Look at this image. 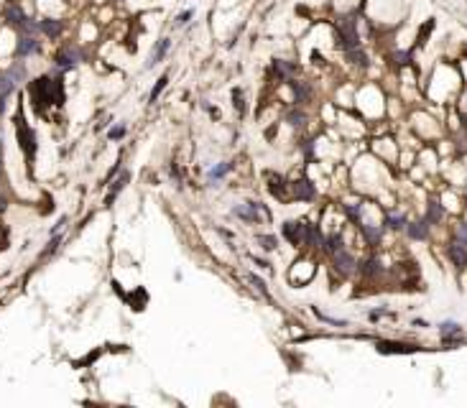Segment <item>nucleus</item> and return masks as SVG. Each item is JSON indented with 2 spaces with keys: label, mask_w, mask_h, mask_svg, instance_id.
<instances>
[{
  "label": "nucleus",
  "mask_w": 467,
  "mask_h": 408,
  "mask_svg": "<svg viewBox=\"0 0 467 408\" xmlns=\"http://www.w3.org/2000/svg\"><path fill=\"white\" fill-rule=\"evenodd\" d=\"M28 95H31V102L36 105V110H41L46 105H62L64 84L59 77H39L28 84Z\"/></svg>",
  "instance_id": "nucleus-1"
},
{
  "label": "nucleus",
  "mask_w": 467,
  "mask_h": 408,
  "mask_svg": "<svg viewBox=\"0 0 467 408\" xmlns=\"http://www.w3.org/2000/svg\"><path fill=\"white\" fill-rule=\"evenodd\" d=\"M334 46L342 51H350L355 46H360V36H357V21L355 15L339 18L334 23Z\"/></svg>",
  "instance_id": "nucleus-2"
},
{
  "label": "nucleus",
  "mask_w": 467,
  "mask_h": 408,
  "mask_svg": "<svg viewBox=\"0 0 467 408\" xmlns=\"http://www.w3.org/2000/svg\"><path fill=\"white\" fill-rule=\"evenodd\" d=\"M283 235L291 245H309V225L307 222H296V219L283 222Z\"/></svg>",
  "instance_id": "nucleus-3"
},
{
  "label": "nucleus",
  "mask_w": 467,
  "mask_h": 408,
  "mask_svg": "<svg viewBox=\"0 0 467 408\" xmlns=\"http://www.w3.org/2000/svg\"><path fill=\"white\" fill-rule=\"evenodd\" d=\"M15 128H18V143H21V148H23V153L31 158L33 153H36V133L26 125V120H23V113H18L15 115Z\"/></svg>",
  "instance_id": "nucleus-4"
},
{
  "label": "nucleus",
  "mask_w": 467,
  "mask_h": 408,
  "mask_svg": "<svg viewBox=\"0 0 467 408\" xmlns=\"http://www.w3.org/2000/svg\"><path fill=\"white\" fill-rule=\"evenodd\" d=\"M82 59H84V57H82V51H79L77 46H64V49H59V51H57V57H54V64L62 69V71H67V69L77 67Z\"/></svg>",
  "instance_id": "nucleus-5"
},
{
  "label": "nucleus",
  "mask_w": 467,
  "mask_h": 408,
  "mask_svg": "<svg viewBox=\"0 0 467 408\" xmlns=\"http://www.w3.org/2000/svg\"><path fill=\"white\" fill-rule=\"evenodd\" d=\"M375 349H378L381 355H411V352H416L419 347H416V344H406V342L378 340L375 342Z\"/></svg>",
  "instance_id": "nucleus-6"
},
{
  "label": "nucleus",
  "mask_w": 467,
  "mask_h": 408,
  "mask_svg": "<svg viewBox=\"0 0 467 408\" xmlns=\"http://www.w3.org/2000/svg\"><path fill=\"white\" fill-rule=\"evenodd\" d=\"M291 197L301 199V202H312V199H317V189H314V184L309 179H299V181L291 184Z\"/></svg>",
  "instance_id": "nucleus-7"
},
{
  "label": "nucleus",
  "mask_w": 467,
  "mask_h": 408,
  "mask_svg": "<svg viewBox=\"0 0 467 408\" xmlns=\"http://www.w3.org/2000/svg\"><path fill=\"white\" fill-rule=\"evenodd\" d=\"M447 253H450V261L462 271V268H467V243H462L460 237H455L450 245H447Z\"/></svg>",
  "instance_id": "nucleus-8"
},
{
  "label": "nucleus",
  "mask_w": 467,
  "mask_h": 408,
  "mask_svg": "<svg viewBox=\"0 0 467 408\" xmlns=\"http://www.w3.org/2000/svg\"><path fill=\"white\" fill-rule=\"evenodd\" d=\"M235 214L243 217L245 222H258V219H268V212L256 202H248L245 207H235Z\"/></svg>",
  "instance_id": "nucleus-9"
},
{
  "label": "nucleus",
  "mask_w": 467,
  "mask_h": 408,
  "mask_svg": "<svg viewBox=\"0 0 467 408\" xmlns=\"http://www.w3.org/2000/svg\"><path fill=\"white\" fill-rule=\"evenodd\" d=\"M41 51V41H36V36H21L18 39V46H15V54L21 57V59H26V57H31V54H39Z\"/></svg>",
  "instance_id": "nucleus-10"
},
{
  "label": "nucleus",
  "mask_w": 467,
  "mask_h": 408,
  "mask_svg": "<svg viewBox=\"0 0 467 408\" xmlns=\"http://www.w3.org/2000/svg\"><path fill=\"white\" fill-rule=\"evenodd\" d=\"M334 255V268L342 273V275H350V273L355 271V258H352V253H347L345 248L342 250H337L332 253Z\"/></svg>",
  "instance_id": "nucleus-11"
},
{
  "label": "nucleus",
  "mask_w": 467,
  "mask_h": 408,
  "mask_svg": "<svg viewBox=\"0 0 467 408\" xmlns=\"http://www.w3.org/2000/svg\"><path fill=\"white\" fill-rule=\"evenodd\" d=\"M429 222H426V217L424 219H416V222H406V232H408V237L411 240H426L429 237Z\"/></svg>",
  "instance_id": "nucleus-12"
},
{
  "label": "nucleus",
  "mask_w": 467,
  "mask_h": 408,
  "mask_svg": "<svg viewBox=\"0 0 467 408\" xmlns=\"http://www.w3.org/2000/svg\"><path fill=\"white\" fill-rule=\"evenodd\" d=\"M439 335H442L444 344H455L460 340V335H462V327L457 322H442L439 324Z\"/></svg>",
  "instance_id": "nucleus-13"
},
{
  "label": "nucleus",
  "mask_w": 467,
  "mask_h": 408,
  "mask_svg": "<svg viewBox=\"0 0 467 408\" xmlns=\"http://www.w3.org/2000/svg\"><path fill=\"white\" fill-rule=\"evenodd\" d=\"M39 26H41V31H44L49 39H59V36H62V31H64V23H62V21H57V18H44Z\"/></svg>",
  "instance_id": "nucleus-14"
},
{
  "label": "nucleus",
  "mask_w": 467,
  "mask_h": 408,
  "mask_svg": "<svg viewBox=\"0 0 467 408\" xmlns=\"http://www.w3.org/2000/svg\"><path fill=\"white\" fill-rule=\"evenodd\" d=\"M268 192L278 199H286V181L278 174H268Z\"/></svg>",
  "instance_id": "nucleus-15"
},
{
  "label": "nucleus",
  "mask_w": 467,
  "mask_h": 408,
  "mask_svg": "<svg viewBox=\"0 0 467 408\" xmlns=\"http://www.w3.org/2000/svg\"><path fill=\"white\" fill-rule=\"evenodd\" d=\"M289 82H291V89H294V100L296 102H307L312 97V87L307 82H301V79H289Z\"/></svg>",
  "instance_id": "nucleus-16"
},
{
  "label": "nucleus",
  "mask_w": 467,
  "mask_h": 408,
  "mask_svg": "<svg viewBox=\"0 0 467 408\" xmlns=\"http://www.w3.org/2000/svg\"><path fill=\"white\" fill-rule=\"evenodd\" d=\"M169 46H171V41L169 39H161L156 46H153V51H151V57H148V67H156L164 57H166V51H169Z\"/></svg>",
  "instance_id": "nucleus-17"
},
{
  "label": "nucleus",
  "mask_w": 467,
  "mask_h": 408,
  "mask_svg": "<svg viewBox=\"0 0 467 408\" xmlns=\"http://www.w3.org/2000/svg\"><path fill=\"white\" fill-rule=\"evenodd\" d=\"M273 74L278 79H291L296 74V67L289 64V62H283V59H273Z\"/></svg>",
  "instance_id": "nucleus-18"
},
{
  "label": "nucleus",
  "mask_w": 467,
  "mask_h": 408,
  "mask_svg": "<svg viewBox=\"0 0 467 408\" xmlns=\"http://www.w3.org/2000/svg\"><path fill=\"white\" fill-rule=\"evenodd\" d=\"M442 217H444V207L432 199L429 207H426V222H429V225H439V222H442Z\"/></svg>",
  "instance_id": "nucleus-19"
},
{
  "label": "nucleus",
  "mask_w": 467,
  "mask_h": 408,
  "mask_svg": "<svg viewBox=\"0 0 467 408\" xmlns=\"http://www.w3.org/2000/svg\"><path fill=\"white\" fill-rule=\"evenodd\" d=\"M347 54V62H352V64H357L360 69H365L370 62H368V54L360 49V46H355V49H350V51H345Z\"/></svg>",
  "instance_id": "nucleus-20"
},
{
  "label": "nucleus",
  "mask_w": 467,
  "mask_h": 408,
  "mask_svg": "<svg viewBox=\"0 0 467 408\" xmlns=\"http://www.w3.org/2000/svg\"><path fill=\"white\" fill-rule=\"evenodd\" d=\"M360 230H363V235H365V240H368V245H378V243H381V227H375V225H365V222H360Z\"/></svg>",
  "instance_id": "nucleus-21"
},
{
  "label": "nucleus",
  "mask_w": 467,
  "mask_h": 408,
  "mask_svg": "<svg viewBox=\"0 0 467 408\" xmlns=\"http://www.w3.org/2000/svg\"><path fill=\"white\" fill-rule=\"evenodd\" d=\"M128 181H131V176H128V174H120V179H118V181L113 184V189H110V194H107V199H105V204H113V199L118 197V192H123Z\"/></svg>",
  "instance_id": "nucleus-22"
},
{
  "label": "nucleus",
  "mask_w": 467,
  "mask_h": 408,
  "mask_svg": "<svg viewBox=\"0 0 467 408\" xmlns=\"http://www.w3.org/2000/svg\"><path fill=\"white\" fill-rule=\"evenodd\" d=\"M432 31H434V18H429V21H426V23H424V26L419 28V36H416V44H419V46H424V44H426V36H429Z\"/></svg>",
  "instance_id": "nucleus-23"
},
{
  "label": "nucleus",
  "mask_w": 467,
  "mask_h": 408,
  "mask_svg": "<svg viewBox=\"0 0 467 408\" xmlns=\"http://www.w3.org/2000/svg\"><path fill=\"white\" fill-rule=\"evenodd\" d=\"M169 84V74H164V77H158V82H156V87L151 89V95H148V102H156L158 100V95L164 92V87Z\"/></svg>",
  "instance_id": "nucleus-24"
},
{
  "label": "nucleus",
  "mask_w": 467,
  "mask_h": 408,
  "mask_svg": "<svg viewBox=\"0 0 467 408\" xmlns=\"http://www.w3.org/2000/svg\"><path fill=\"white\" fill-rule=\"evenodd\" d=\"M15 87H18V84L13 82V77H10L8 71H5V74H0V95H10Z\"/></svg>",
  "instance_id": "nucleus-25"
},
{
  "label": "nucleus",
  "mask_w": 467,
  "mask_h": 408,
  "mask_svg": "<svg viewBox=\"0 0 467 408\" xmlns=\"http://www.w3.org/2000/svg\"><path fill=\"white\" fill-rule=\"evenodd\" d=\"M8 74L13 77V82H15V84L26 82V77H28V71H26V67H23V64H13V67L8 69Z\"/></svg>",
  "instance_id": "nucleus-26"
},
{
  "label": "nucleus",
  "mask_w": 467,
  "mask_h": 408,
  "mask_svg": "<svg viewBox=\"0 0 467 408\" xmlns=\"http://www.w3.org/2000/svg\"><path fill=\"white\" fill-rule=\"evenodd\" d=\"M304 120H307V115H304L301 110H291V113L286 115V123H289V125H294V128H301V125H304Z\"/></svg>",
  "instance_id": "nucleus-27"
},
{
  "label": "nucleus",
  "mask_w": 467,
  "mask_h": 408,
  "mask_svg": "<svg viewBox=\"0 0 467 408\" xmlns=\"http://www.w3.org/2000/svg\"><path fill=\"white\" fill-rule=\"evenodd\" d=\"M391 62H393V67H406V64H411V51H393V54H391Z\"/></svg>",
  "instance_id": "nucleus-28"
},
{
  "label": "nucleus",
  "mask_w": 467,
  "mask_h": 408,
  "mask_svg": "<svg viewBox=\"0 0 467 408\" xmlns=\"http://www.w3.org/2000/svg\"><path fill=\"white\" fill-rule=\"evenodd\" d=\"M256 243H258L263 250H268V253H271V250H276V245H278L273 235H256Z\"/></svg>",
  "instance_id": "nucleus-29"
},
{
  "label": "nucleus",
  "mask_w": 467,
  "mask_h": 408,
  "mask_svg": "<svg viewBox=\"0 0 467 408\" xmlns=\"http://www.w3.org/2000/svg\"><path fill=\"white\" fill-rule=\"evenodd\" d=\"M386 225H388L391 230H401V227H406V217H403V214H388V217H386Z\"/></svg>",
  "instance_id": "nucleus-30"
},
{
  "label": "nucleus",
  "mask_w": 467,
  "mask_h": 408,
  "mask_svg": "<svg viewBox=\"0 0 467 408\" xmlns=\"http://www.w3.org/2000/svg\"><path fill=\"white\" fill-rule=\"evenodd\" d=\"M360 273L368 275V278H370V275H378V273H381V263H378V261H368V263L360 268Z\"/></svg>",
  "instance_id": "nucleus-31"
},
{
  "label": "nucleus",
  "mask_w": 467,
  "mask_h": 408,
  "mask_svg": "<svg viewBox=\"0 0 467 408\" xmlns=\"http://www.w3.org/2000/svg\"><path fill=\"white\" fill-rule=\"evenodd\" d=\"M227 171H230V163H220V166H214V169L209 171V181H217V179H222Z\"/></svg>",
  "instance_id": "nucleus-32"
},
{
  "label": "nucleus",
  "mask_w": 467,
  "mask_h": 408,
  "mask_svg": "<svg viewBox=\"0 0 467 408\" xmlns=\"http://www.w3.org/2000/svg\"><path fill=\"white\" fill-rule=\"evenodd\" d=\"M312 311H314V314H317V317H319L322 322H327V324H337V327H347V322H345V319H334V317H327V314H322V311H319L317 306H314Z\"/></svg>",
  "instance_id": "nucleus-33"
},
{
  "label": "nucleus",
  "mask_w": 467,
  "mask_h": 408,
  "mask_svg": "<svg viewBox=\"0 0 467 408\" xmlns=\"http://www.w3.org/2000/svg\"><path fill=\"white\" fill-rule=\"evenodd\" d=\"M232 107H235V110H238L240 115L245 113V102H243V89H235V92H232Z\"/></svg>",
  "instance_id": "nucleus-34"
},
{
  "label": "nucleus",
  "mask_w": 467,
  "mask_h": 408,
  "mask_svg": "<svg viewBox=\"0 0 467 408\" xmlns=\"http://www.w3.org/2000/svg\"><path fill=\"white\" fill-rule=\"evenodd\" d=\"M342 248H345L342 237H339V235H332V237L327 240V248H325V250H330V253H337V250H342Z\"/></svg>",
  "instance_id": "nucleus-35"
},
{
  "label": "nucleus",
  "mask_w": 467,
  "mask_h": 408,
  "mask_svg": "<svg viewBox=\"0 0 467 408\" xmlns=\"http://www.w3.org/2000/svg\"><path fill=\"white\" fill-rule=\"evenodd\" d=\"M248 281H250V286H253V288H256V291H258V293H261V296H266V299H268L266 283H263V281H261V278H258V275H248Z\"/></svg>",
  "instance_id": "nucleus-36"
},
{
  "label": "nucleus",
  "mask_w": 467,
  "mask_h": 408,
  "mask_svg": "<svg viewBox=\"0 0 467 408\" xmlns=\"http://www.w3.org/2000/svg\"><path fill=\"white\" fill-rule=\"evenodd\" d=\"M59 243H62V237H59V232H57V235H54V237H51V243H49V248H46V250H44V255H49V253H54V250H57V248H59Z\"/></svg>",
  "instance_id": "nucleus-37"
},
{
  "label": "nucleus",
  "mask_w": 467,
  "mask_h": 408,
  "mask_svg": "<svg viewBox=\"0 0 467 408\" xmlns=\"http://www.w3.org/2000/svg\"><path fill=\"white\" fill-rule=\"evenodd\" d=\"M192 15H194V10H184V13H182V15L176 18V26H184V23H187V21H189Z\"/></svg>",
  "instance_id": "nucleus-38"
},
{
  "label": "nucleus",
  "mask_w": 467,
  "mask_h": 408,
  "mask_svg": "<svg viewBox=\"0 0 467 408\" xmlns=\"http://www.w3.org/2000/svg\"><path fill=\"white\" fill-rule=\"evenodd\" d=\"M457 237H460L462 243H467V222H462V225H457Z\"/></svg>",
  "instance_id": "nucleus-39"
},
{
  "label": "nucleus",
  "mask_w": 467,
  "mask_h": 408,
  "mask_svg": "<svg viewBox=\"0 0 467 408\" xmlns=\"http://www.w3.org/2000/svg\"><path fill=\"white\" fill-rule=\"evenodd\" d=\"M123 136H125V128H123V125H118V128L110 131V138H113V140H118V138H123Z\"/></svg>",
  "instance_id": "nucleus-40"
},
{
  "label": "nucleus",
  "mask_w": 467,
  "mask_h": 408,
  "mask_svg": "<svg viewBox=\"0 0 467 408\" xmlns=\"http://www.w3.org/2000/svg\"><path fill=\"white\" fill-rule=\"evenodd\" d=\"M383 314H386V309H375V311H370V322H378Z\"/></svg>",
  "instance_id": "nucleus-41"
},
{
  "label": "nucleus",
  "mask_w": 467,
  "mask_h": 408,
  "mask_svg": "<svg viewBox=\"0 0 467 408\" xmlns=\"http://www.w3.org/2000/svg\"><path fill=\"white\" fill-rule=\"evenodd\" d=\"M312 62H314V64H325V57H322L319 51H312Z\"/></svg>",
  "instance_id": "nucleus-42"
},
{
  "label": "nucleus",
  "mask_w": 467,
  "mask_h": 408,
  "mask_svg": "<svg viewBox=\"0 0 467 408\" xmlns=\"http://www.w3.org/2000/svg\"><path fill=\"white\" fill-rule=\"evenodd\" d=\"M5 209H8V199L0 194V212H5Z\"/></svg>",
  "instance_id": "nucleus-43"
},
{
  "label": "nucleus",
  "mask_w": 467,
  "mask_h": 408,
  "mask_svg": "<svg viewBox=\"0 0 467 408\" xmlns=\"http://www.w3.org/2000/svg\"><path fill=\"white\" fill-rule=\"evenodd\" d=\"M5 97H8V95H0V115L5 113Z\"/></svg>",
  "instance_id": "nucleus-44"
},
{
  "label": "nucleus",
  "mask_w": 467,
  "mask_h": 408,
  "mask_svg": "<svg viewBox=\"0 0 467 408\" xmlns=\"http://www.w3.org/2000/svg\"><path fill=\"white\" fill-rule=\"evenodd\" d=\"M462 120H465V128H467V115H465V118H462Z\"/></svg>",
  "instance_id": "nucleus-45"
}]
</instances>
